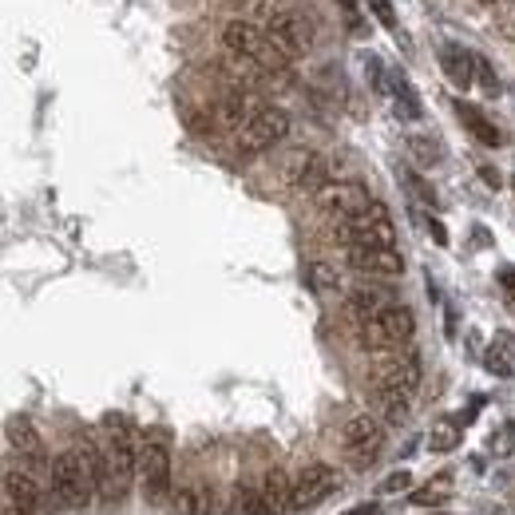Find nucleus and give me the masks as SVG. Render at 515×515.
Masks as SVG:
<instances>
[{
    "mask_svg": "<svg viewBox=\"0 0 515 515\" xmlns=\"http://www.w3.org/2000/svg\"><path fill=\"white\" fill-rule=\"evenodd\" d=\"M222 52L242 56V60H254L266 76H282V72H290V64H294V60L274 44V36L266 32V24H254V20H242V16H234V20L222 24Z\"/></svg>",
    "mask_w": 515,
    "mask_h": 515,
    "instance_id": "nucleus-1",
    "label": "nucleus"
},
{
    "mask_svg": "<svg viewBox=\"0 0 515 515\" xmlns=\"http://www.w3.org/2000/svg\"><path fill=\"white\" fill-rule=\"evenodd\" d=\"M103 460H107V496H127L139 480V448L127 416H103Z\"/></svg>",
    "mask_w": 515,
    "mask_h": 515,
    "instance_id": "nucleus-2",
    "label": "nucleus"
},
{
    "mask_svg": "<svg viewBox=\"0 0 515 515\" xmlns=\"http://www.w3.org/2000/svg\"><path fill=\"white\" fill-rule=\"evenodd\" d=\"M48 480H52V496L60 500V508H84V504L100 492V484H96V476H92V468H88L80 444L64 448V452L52 460Z\"/></svg>",
    "mask_w": 515,
    "mask_h": 515,
    "instance_id": "nucleus-3",
    "label": "nucleus"
},
{
    "mask_svg": "<svg viewBox=\"0 0 515 515\" xmlns=\"http://www.w3.org/2000/svg\"><path fill=\"white\" fill-rule=\"evenodd\" d=\"M412 333H416V317L401 302H389L377 317H369L365 325H357V341L369 353H401L412 341Z\"/></svg>",
    "mask_w": 515,
    "mask_h": 515,
    "instance_id": "nucleus-4",
    "label": "nucleus"
},
{
    "mask_svg": "<svg viewBox=\"0 0 515 515\" xmlns=\"http://www.w3.org/2000/svg\"><path fill=\"white\" fill-rule=\"evenodd\" d=\"M385 440H389V436H385V420H381V416H369V412L349 416L345 428H341V452H345V460H349L353 468L377 464L381 452H385Z\"/></svg>",
    "mask_w": 515,
    "mask_h": 515,
    "instance_id": "nucleus-5",
    "label": "nucleus"
},
{
    "mask_svg": "<svg viewBox=\"0 0 515 515\" xmlns=\"http://www.w3.org/2000/svg\"><path fill=\"white\" fill-rule=\"evenodd\" d=\"M337 242L349 250V246H397V222L393 214L385 210L381 203H373L369 210L337 222Z\"/></svg>",
    "mask_w": 515,
    "mask_h": 515,
    "instance_id": "nucleus-6",
    "label": "nucleus"
},
{
    "mask_svg": "<svg viewBox=\"0 0 515 515\" xmlns=\"http://www.w3.org/2000/svg\"><path fill=\"white\" fill-rule=\"evenodd\" d=\"M286 135H290V115H286L282 107H270V103H266V107L234 135V151H238L242 159H254V155L274 151Z\"/></svg>",
    "mask_w": 515,
    "mask_h": 515,
    "instance_id": "nucleus-7",
    "label": "nucleus"
},
{
    "mask_svg": "<svg viewBox=\"0 0 515 515\" xmlns=\"http://www.w3.org/2000/svg\"><path fill=\"white\" fill-rule=\"evenodd\" d=\"M373 203H377V199L369 195V187H365L361 179H329L321 191H313V206H317L325 218H333V222H345V218L369 210Z\"/></svg>",
    "mask_w": 515,
    "mask_h": 515,
    "instance_id": "nucleus-8",
    "label": "nucleus"
},
{
    "mask_svg": "<svg viewBox=\"0 0 515 515\" xmlns=\"http://www.w3.org/2000/svg\"><path fill=\"white\" fill-rule=\"evenodd\" d=\"M171 448L163 440H147L139 448V492L147 504H163L171 496Z\"/></svg>",
    "mask_w": 515,
    "mask_h": 515,
    "instance_id": "nucleus-9",
    "label": "nucleus"
},
{
    "mask_svg": "<svg viewBox=\"0 0 515 515\" xmlns=\"http://www.w3.org/2000/svg\"><path fill=\"white\" fill-rule=\"evenodd\" d=\"M4 444H8V456H12V464H20V468H28V472L52 468V460H48V448H44V436L36 432V424H32V420H24V416H12V420L4 424Z\"/></svg>",
    "mask_w": 515,
    "mask_h": 515,
    "instance_id": "nucleus-10",
    "label": "nucleus"
},
{
    "mask_svg": "<svg viewBox=\"0 0 515 515\" xmlns=\"http://www.w3.org/2000/svg\"><path fill=\"white\" fill-rule=\"evenodd\" d=\"M278 179L290 191H309L313 195V191H321L329 183V163H325V155H317L309 147H298V151H290L278 163Z\"/></svg>",
    "mask_w": 515,
    "mask_h": 515,
    "instance_id": "nucleus-11",
    "label": "nucleus"
},
{
    "mask_svg": "<svg viewBox=\"0 0 515 515\" xmlns=\"http://www.w3.org/2000/svg\"><path fill=\"white\" fill-rule=\"evenodd\" d=\"M266 32L274 36V44H278L290 60L306 56L309 48H313V20H309L302 8H282V12L266 24Z\"/></svg>",
    "mask_w": 515,
    "mask_h": 515,
    "instance_id": "nucleus-12",
    "label": "nucleus"
},
{
    "mask_svg": "<svg viewBox=\"0 0 515 515\" xmlns=\"http://www.w3.org/2000/svg\"><path fill=\"white\" fill-rule=\"evenodd\" d=\"M420 381H424V365H420V357L405 349V353H393L381 369H377V377H373V389H381V393H405V397H416V389H420Z\"/></svg>",
    "mask_w": 515,
    "mask_h": 515,
    "instance_id": "nucleus-13",
    "label": "nucleus"
},
{
    "mask_svg": "<svg viewBox=\"0 0 515 515\" xmlns=\"http://www.w3.org/2000/svg\"><path fill=\"white\" fill-rule=\"evenodd\" d=\"M341 488V476L333 464H306L294 480V512H309L321 500H329Z\"/></svg>",
    "mask_w": 515,
    "mask_h": 515,
    "instance_id": "nucleus-14",
    "label": "nucleus"
},
{
    "mask_svg": "<svg viewBox=\"0 0 515 515\" xmlns=\"http://www.w3.org/2000/svg\"><path fill=\"white\" fill-rule=\"evenodd\" d=\"M345 262L369 278H401L405 274V258L397 246H349Z\"/></svg>",
    "mask_w": 515,
    "mask_h": 515,
    "instance_id": "nucleus-15",
    "label": "nucleus"
},
{
    "mask_svg": "<svg viewBox=\"0 0 515 515\" xmlns=\"http://www.w3.org/2000/svg\"><path fill=\"white\" fill-rule=\"evenodd\" d=\"M4 508L16 515H36L40 512V484H36V472L20 468V464H8L4 468Z\"/></svg>",
    "mask_w": 515,
    "mask_h": 515,
    "instance_id": "nucleus-16",
    "label": "nucleus"
},
{
    "mask_svg": "<svg viewBox=\"0 0 515 515\" xmlns=\"http://www.w3.org/2000/svg\"><path fill=\"white\" fill-rule=\"evenodd\" d=\"M262 107H266V103L254 96V88H230V92L218 100V107H214V119H218L226 131H234V135H238V131H242L258 111H262Z\"/></svg>",
    "mask_w": 515,
    "mask_h": 515,
    "instance_id": "nucleus-17",
    "label": "nucleus"
},
{
    "mask_svg": "<svg viewBox=\"0 0 515 515\" xmlns=\"http://www.w3.org/2000/svg\"><path fill=\"white\" fill-rule=\"evenodd\" d=\"M476 60H480V56H472L464 44H444V48H440V72H444V80H448L452 88H460V92H468V88L476 84Z\"/></svg>",
    "mask_w": 515,
    "mask_h": 515,
    "instance_id": "nucleus-18",
    "label": "nucleus"
},
{
    "mask_svg": "<svg viewBox=\"0 0 515 515\" xmlns=\"http://www.w3.org/2000/svg\"><path fill=\"white\" fill-rule=\"evenodd\" d=\"M258 488H262V508H266V515L294 512V480L282 468H270Z\"/></svg>",
    "mask_w": 515,
    "mask_h": 515,
    "instance_id": "nucleus-19",
    "label": "nucleus"
},
{
    "mask_svg": "<svg viewBox=\"0 0 515 515\" xmlns=\"http://www.w3.org/2000/svg\"><path fill=\"white\" fill-rule=\"evenodd\" d=\"M385 306H389V294L369 290V286H357V290H349V298H345V309H349V317H353L357 325H365L369 317H377Z\"/></svg>",
    "mask_w": 515,
    "mask_h": 515,
    "instance_id": "nucleus-20",
    "label": "nucleus"
},
{
    "mask_svg": "<svg viewBox=\"0 0 515 515\" xmlns=\"http://www.w3.org/2000/svg\"><path fill=\"white\" fill-rule=\"evenodd\" d=\"M171 512L175 515H210L214 512V492H210L206 484H187V488L175 492Z\"/></svg>",
    "mask_w": 515,
    "mask_h": 515,
    "instance_id": "nucleus-21",
    "label": "nucleus"
},
{
    "mask_svg": "<svg viewBox=\"0 0 515 515\" xmlns=\"http://www.w3.org/2000/svg\"><path fill=\"white\" fill-rule=\"evenodd\" d=\"M456 115H460V123L484 143V147H500L504 139H500V131H496V123H488V115L480 111V107H472V103H456Z\"/></svg>",
    "mask_w": 515,
    "mask_h": 515,
    "instance_id": "nucleus-22",
    "label": "nucleus"
},
{
    "mask_svg": "<svg viewBox=\"0 0 515 515\" xmlns=\"http://www.w3.org/2000/svg\"><path fill=\"white\" fill-rule=\"evenodd\" d=\"M484 365L496 373V377H515V337L512 333H496L488 353H484Z\"/></svg>",
    "mask_w": 515,
    "mask_h": 515,
    "instance_id": "nucleus-23",
    "label": "nucleus"
},
{
    "mask_svg": "<svg viewBox=\"0 0 515 515\" xmlns=\"http://www.w3.org/2000/svg\"><path fill=\"white\" fill-rule=\"evenodd\" d=\"M306 286L317 294V298H337V294L345 290V282H341L337 266H329V262H309V266H306Z\"/></svg>",
    "mask_w": 515,
    "mask_h": 515,
    "instance_id": "nucleus-24",
    "label": "nucleus"
},
{
    "mask_svg": "<svg viewBox=\"0 0 515 515\" xmlns=\"http://www.w3.org/2000/svg\"><path fill=\"white\" fill-rule=\"evenodd\" d=\"M385 92H393V111H397L401 119H409V123H416V119L424 115V107H420V96L412 92V84L405 80V76H393Z\"/></svg>",
    "mask_w": 515,
    "mask_h": 515,
    "instance_id": "nucleus-25",
    "label": "nucleus"
},
{
    "mask_svg": "<svg viewBox=\"0 0 515 515\" xmlns=\"http://www.w3.org/2000/svg\"><path fill=\"white\" fill-rule=\"evenodd\" d=\"M222 515H266V508H262V488H254V484H234V492H230L226 512Z\"/></svg>",
    "mask_w": 515,
    "mask_h": 515,
    "instance_id": "nucleus-26",
    "label": "nucleus"
},
{
    "mask_svg": "<svg viewBox=\"0 0 515 515\" xmlns=\"http://www.w3.org/2000/svg\"><path fill=\"white\" fill-rule=\"evenodd\" d=\"M373 401H377V412H381L385 424H405L409 420L412 397H405V393H381V389H373Z\"/></svg>",
    "mask_w": 515,
    "mask_h": 515,
    "instance_id": "nucleus-27",
    "label": "nucleus"
},
{
    "mask_svg": "<svg viewBox=\"0 0 515 515\" xmlns=\"http://www.w3.org/2000/svg\"><path fill=\"white\" fill-rule=\"evenodd\" d=\"M460 432H464V424L448 416V420H440V424L432 428V436H428V448H432V452H452V448L460 444Z\"/></svg>",
    "mask_w": 515,
    "mask_h": 515,
    "instance_id": "nucleus-28",
    "label": "nucleus"
},
{
    "mask_svg": "<svg viewBox=\"0 0 515 515\" xmlns=\"http://www.w3.org/2000/svg\"><path fill=\"white\" fill-rule=\"evenodd\" d=\"M409 151H412V159L420 163V167H432L436 159H440V147L428 139V135H412L409 139Z\"/></svg>",
    "mask_w": 515,
    "mask_h": 515,
    "instance_id": "nucleus-29",
    "label": "nucleus"
},
{
    "mask_svg": "<svg viewBox=\"0 0 515 515\" xmlns=\"http://www.w3.org/2000/svg\"><path fill=\"white\" fill-rule=\"evenodd\" d=\"M476 84H480L488 96H500V76H496V68H492L484 56L476 60Z\"/></svg>",
    "mask_w": 515,
    "mask_h": 515,
    "instance_id": "nucleus-30",
    "label": "nucleus"
},
{
    "mask_svg": "<svg viewBox=\"0 0 515 515\" xmlns=\"http://www.w3.org/2000/svg\"><path fill=\"white\" fill-rule=\"evenodd\" d=\"M405 183H409L412 199H416L420 206H436V191H432V187H428V183H424L416 171H409V175H405Z\"/></svg>",
    "mask_w": 515,
    "mask_h": 515,
    "instance_id": "nucleus-31",
    "label": "nucleus"
},
{
    "mask_svg": "<svg viewBox=\"0 0 515 515\" xmlns=\"http://www.w3.org/2000/svg\"><path fill=\"white\" fill-rule=\"evenodd\" d=\"M444 500H448V488H444V484L412 492V504H416V508H436V504H444Z\"/></svg>",
    "mask_w": 515,
    "mask_h": 515,
    "instance_id": "nucleus-32",
    "label": "nucleus"
},
{
    "mask_svg": "<svg viewBox=\"0 0 515 515\" xmlns=\"http://www.w3.org/2000/svg\"><path fill=\"white\" fill-rule=\"evenodd\" d=\"M369 8H373V16H377L389 32H397V12H393V4H389V0H369Z\"/></svg>",
    "mask_w": 515,
    "mask_h": 515,
    "instance_id": "nucleus-33",
    "label": "nucleus"
},
{
    "mask_svg": "<svg viewBox=\"0 0 515 515\" xmlns=\"http://www.w3.org/2000/svg\"><path fill=\"white\" fill-rule=\"evenodd\" d=\"M405 488H412L409 472H393V476L381 484V492H385V496H393V492H405Z\"/></svg>",
    "mask_w": 515,
    "mask_h": 515,
    "instance_id": "nucleus-34",
    "label": "nucleus"
},
{
    "mask_svg": "<svg viewBox=\"0 0 515 515\" xmlns=\"http://www.w3.org/2000/svg\"><path fill=\"white\" fill-rule=\"evenodd\" d=\"M500 36H504V40H512V44H515V8H508V12L500 16Z\"/></svg>",
    "mask_w": 515,
    "mask_h": 515,
    "instance_id": "nucleus-35",
    "label": "nucleus"
},
{
    "mask_svg": "<svg viewBox=\"0 0 515 515\" xmlns=\"http://www.w3.org/2000/svg\"><path fill=\"white\" fill-rule=\"evenodd\" d=\"M480 179H484V183H488V187H496V191H500V187H504V179H500V175H496V167H480Z\"/></svg>",
    "mask_w": 515,
    "mask_h": 515,
    "instance_id": "nucleus-36",
    "label": "nucleus"
},
{
    "mask_svg": "<svg viewBox=\"0 0 515 515\" xmlns=\"http://www.w3.org/2000/svg\"><path fill=\"white\" fill-rule=\"evenodd\" d=\"M500 286L508 290V298L515 302V270H504V274H500Z\"/></svg>",
    "mask_w": 515,
    "mask_h": 515,
    "instance_id": "nucleus-37",
    "label": "nucleus"
},
{
    "mask_svg": "<svg viewBox=\"0 0 515 515\" xmlns=\"http://www.w3.org/2000/svg\"><path fill=\"white\" fill-rule=\"evenodd\" d=\"M349 515H381V508L377 504H365V508H353Z\"/></svg>",
    "mask_w": 515,
    "mask_h": 515,
    "instance_id": "nucleus-38",
    "label": "nucleus"
},
{
    "mask_svg": "<svg viewBox=\"0 0 515 515\" xmlns=\"http://www.w3.org/2000/svg\"><path fill=\"white\" fill-rule=\"evenodd\" d=\"M341 8H345L349 20H357V0H341Z\"/></svg>",
    "mask_w": 515,
    "mask_h": 515,
    "instance_id": "nucleus-39",
    "label": "nucleus"
},
{
    "mask_svg": "<svg viewBox=\"0 0 515 515\" xmlns=\"http://www.w3.org/2000/svg\"><path fill=\"white\" fill-rule=\"evenodd\" d=\"M4 515H16V512H8V508H4Z\"/></svg>",
    "mask_w": 515,
    "mask_h": 515,
    "instance_id": "nucleus-40",
    "label": "nucleus"
},
{
    "mask_svg": "<svg viewBox=\"0 0 515 515\" xmlns=\"http://www.w3.org/2000/svg\"><path fill=\"white\" fill-rule=\"evenodd\" d=\"M512 187H515V179H512Z\"/></svg>",
    "mask_w": 515,
    "mask_h": 515,
    "instance_id": "nucleus-41",
    "label": "nucleus"
},
{
    "mask_svg": "<svg viewBox=\"0 0 515 515\" xmlns=\"http://www.w3.org/2000/svg\"><path fill=\"white\" fill-rule=\"evenodd\" d=\"M488 4H492V0H488Z\"/></svg>",
    "mask_w": 515,
    "mask_h": 515,
    "instance_id": "nucleus-42",
    "label": "nucleus"
}]
</instances>
